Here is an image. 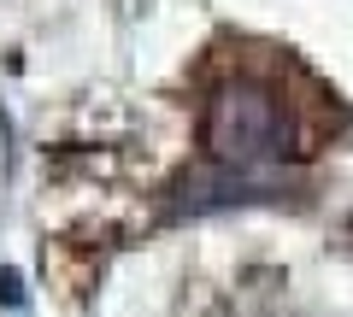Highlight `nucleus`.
<instances>
[{"label":"nucleus","instance_id":"obj_3","mask_svg":"<svg viewBox=\"0 0 353 317\" xmlns=\"http://www.w3.org/2000/svg\"><path fill=\"white\" fill-rule=\"evenodd\" d=\"M0 300H6V305H24V288H18V270H0Z\"/></svg>","mask_w":353,"mask_h":317},{"label":"nucleus","instance_id":"obj_2","mask_svg":"<svg viewBox=\"0 0 353 317\" xmlns=\"http://www.w3.org/2000/svg\"><path fill=\"white\" fill-rule=\"evenodd\" d=\"M289 182L271 171H236V165H194L189 177H176L165 194L171 217H201V212H224V206H259V200H283Z\"/></svg>","mask_w":353,"mask_h":317},{"label":"nucleus","instance_id":"obj_1","mask_svg":"<svg viewBox=\"0 0 353 317\" xmlns=\"http://www.w3.org/2000/svg\"><path fill=\"white\" fill-rule=\"evenodd\" d=\"M289 106L271 83L259 76H230L206 94L201 106V147L212 165H236V171H265L271 159L289 153Z\"/></svg>","mask_w":353,"mask_h":317}]
</instances>
